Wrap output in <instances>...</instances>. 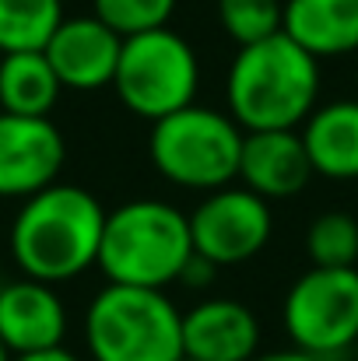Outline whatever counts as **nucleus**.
<instances>
[{"label": "nucleus", "mask_w": 358, "mask_h": 361, "mask_svg": "<svg viewBox=\"0 0 358 361\" xmlns=\"http://www.w3.org/2000/svg\"><path fill=\"white\" fill-rule=\"evenodd\" d=\"M64 85L49 67L46 53H7L0 56V113L11 116H49Z\"/></svg>", "instance_id": "obj_16"}, {"label": "nucleus", "mask_w": 358, "mask_h": 361, "mask_svg": "<svg viewBox=\"0 0 358 361\" xmlns=\"http://www.w3.org/2000/svg\"><path fill=\"white\" fill-rule=\"evenodd\" d=\"M274 232L270 204L246 186H225L208 193L190 214L193 252L211 267H239L253 259Z\"/></svg>", "instance_id": "obj_8"}, {"label": "nucleus", "mask_w": 358, "mask_h": 361, "mask_svg": "<svg viewBox=\"0 0 358 361\" xmlns=\"http://www.w3.org/2000/svg\"><path fill=\"white\" fill-rule=\"evenodd\" d=\"M281 32L316 60L358 53V0H285Z\"/></svg>", "instance_id": "obj_14"}, {"label": "nucleus", "mask_w": 358, "mask_h": 361, "mask_svg": "<svg viewBox=\"0 0 358 361\" xmlns=\"http://www.w3.org/2000/svg\"><path fill=\"white\" fill-rule=\"evenodd\" d=\"M193 259L190 218L165 200H126L106 214V232L99 249V270L109 284L155 288L176 284Z\"/></svg>", "instance_id": "obj_3"}, {"label": "nucleus", "mask_w": 358, "mask_h": 361, "mask_svg": "<svg viewBox=\"0 0 358 361\" xmlns=\"http://www.w3.org/2000/svg\"><path fill=\"white\" fill-rule=\"evenodd\" d=\"M246 130L229 113L208 106H186L165 120L151 123L148 154L162 179L179 190L215 193L239 179Z\"/></svg>", "instance_id": "obj_5"}, {"label": "nucleus", "mask_w": 358, "mask_h": 361, "mask_svg": "<svg viewBox=\"0 0 358 361\" xmlns=\"http://www.w3.org/2000/svg\"><path fill=\"white\" fill-rule=\"evenodd\" d=\"M218 21L236 46H253L281 32L285 0H218Z\"/></svg>", "instance_id": "obj_19"}, {"label": "nucleus", "mask_w": 358, "mask_h": 361, "mask_svg": "<svg viewBox=\"0 0 358 361\" xmlns=\"http://www.w3.org/2000/svg\"><path fill=\"white\" fill-rule=\"evenodd\" d=\"M183 361H190V358H183Z\"/></svg>", "instance_id": "obj_25"}, {"label": "nucleus", "mask_w": 358, "mask_h": 361, "mask_svg": "<svg viewBox=\"0 0 358 361\" xmlns=\"http://www.w3.org/2000/svg\"><path fill=\"white\" fill-rule=\"evenodd\" d=\"M313 165L299 130H260L246 133L239 154V179L249 193L270 200H288L302 193L313 179Z\"/></svg>", "instance_id": "obj_12"}, {"label": "nucleus", "mask_w": 358, "mask_h": 361, "mask_svg": "<svg viewBox=\"0 0 358 361\" xmlns=\"http://www.w3.org/2000/svg\"><path fill=\"white\" fill-rule=\"evenodd\" d=\"M92 361H183V312L165 291L106 284L85 312Z\"/></svg>", "instance_id": "obj_4"}, {"label": "nucleus", "mask_w": 358, "mask_h": 361, "mask_svg": "<svg viewBox=\"0 0 358 361\" xmlns=\"http://www.w3.org/2000/svg\"><path fill=\"white\" fill-rule=\"evenodd\" d=\"M306 252L313 267H355L358 263V221L345 211L320 214L306 232Z\"/></svg>", "instance_id": "obj_18"}, {"label": "nucleus", "mask_w": 358, "mask_h": 361, "mask_svg": "<svg viewBox=\"0 0 358 361\" xmlns=\"http://www.w3.org/2000/svg\"><path fill=\"white\" fill-rule=\"evenodd\" d=\"M260 355V323L236 298H208L183 312V358L253 361Z\"/></svg>", "instance_id": "obj_13"}, {"label": "nucleus", "mask_w": 358, "mask_h": 361, "mask_svg": "<svg viewBox=\"0 0 358 361\" xmlns=\"http://www.w3.org/2000/svg\"><path fill=\"white\" fill-rule=\"evenodd\" d=\"M106 207L95 193L53 183L28 197L11 225V256L25 277L42 284H64L99 263Z\"/></svg>", "instance_id": "obj_1"}, {"label": "nucleus", "mask_w": 358, "mask_h": 361, "mask_svg": "<svg viewBox=\"0 0 358 361\" xmlns=\"http://www.w3.org/2000/svg\"><path fill=\"white\" fill-rule=\"evenodd\" d=\"M126 113L158 123L186 106H193L201 88L197 49L172 28H155L123 39L113 78Z\"/></svg>", "instance_id": "obj_6"}, {"label": "nucleus", "mask_w": 358, "mask_h": 361, "mask_svg": "<svg viewBox=\"0 0 358 361\" xmlns=\"http://www.w3.org/2000/svg\"><path fill=\"white\" fill-rule=\"evenodd\" d=\"M64 21L60 0H0V56L42 53Z\"/></svg>", "instance_id": "obj_17"}, {"label": "nucleus", "mask_w": 358, "mask_h": 361, "mask_svg": "<svg viewBox=\"0 0 358 361\" xmlns=\"http://www.w3.org/2000/svg\"><path fill=\"white\" fill-rule=\"evenodd\" d=\"M67 309L53 284L21 277L0 284V344L11 358L64 348Z\"/></svg>", "instance_id": "obj_11"}, {"label": "nucleus", "mask_w": 358, "mask_h": 361, "mask_svg": "<svg viewBox=\"0 0 358 361\" xmlns=\"http://www.w3.org/2000/svg\"><path fill=\"white\" fill-rule=\"evenodd\" d=\"M299 133L316 176L334 183L358 179V99L316 106Z\"/></svg>", "instance_id": "obj_15"}, {"label": "nucleus", "mask_w": 358, "mask_h": 361, "mask_svg": "<svg viewBox=\"0 0 358 361\" xmlns=\"http://www.w3.org/2000/svg\"><path fill=\"white\" fill-rule=\"evenodd\" d=\"M0 361H11V355H7V348L0 344Z\"/></svg>", "instance_id": "obj_24"}, {"label": "nucleus", "mask_w": 358, "mask_h": 361, "mask_svg": "<svg viewBox=\"0 0 358 361\" xmlns=\"http://www.w3.org/2000/svg\"><path fill=\"white\" fill-rule=\"evenodd\" d=\"M11 361H81V358L71 355L67 348H53V351H39V355H18Z\"/></svg>", "instance_id": "obj_22"}, {"label": "nucleus", "mask_w": 358, "mask_h": 361, "mask_svg": "<svg viewBox=\"0 0 358 361\" xmlns=\"http://www.w3.org/2000/svg\"><path fill=\"white\" fill-rule=\"evenodd\" d=\"M253 361H323V358H313L299 348H288V351H267V355H256Z\"/></svg>", "instance_id": "obj_23"}, {"label": "nucleus", "mask_w": 358, "mask_h": 361, "mask_svg": "<svg viewBox=\"0 0 358 361\" xmlns=\"http://www.w3.org/2000/svg\"><path fill=\"white\" fill-rule=\"evenodd\" d=\"M119 49H123V35L102 25L95 14H81V18H64L42 53L64 88L95 92L113 85Z\"/></svg>", "instance_id": "obj_10"}, {"label": "nucleus", "mask_w": 358, "mask_h": 361, "mask_svg": "<svg viewBox=\"0 0 358 361\" xmlns=\"http://www.w3.org/2000/svg\"><path fill=\"white\" fill-rule=\"evenodd\" d=\"M285 334L313 358H334L358 344V267H313L285 295Z\"/></svg>", "instance_id": "obj_7"}, {"label": "nucleus", "mask_w": 358, "mask_h": 361, "mask_svg": "<svg viewBox=\"0 0 358 361\" xmlns=\"http://www.w3.org/2000/svg\"><path fill=\"white\" fill-rule=\"evenodd\" d=\"M179 0H92V14L109 25L117 35L130 39L141 32L169 28V18L176 14Z\"/></svg>", "instance_id": "obj_20"}, {"label": "nucleus", "mask_w": 358, "mask_h": 361, "mask_svg": "<svg viewBox=\"0 0 358 361\" xmlns=\"http://www.w3.org/2000/svg\"><path fill=\"white\" fill-rule=\"evenodd\" d=\"M67 161L64 133L49 116L0 113V197L28 200L56 183Z\"/></svg>", "instance_id": "obj_9"}, {"label": "nucleus", "mask_w": 358, "mask_h": 361, "mask_svg": "<svg viewBox=\"0 0 358 361\" xmlns=\"http://www.w3.org/2000/svg\"><path fill=\"white\" fill-rule=\"evenodd\" d=\"M215 270H218V267H211L204 256H197V252H193V259L186 263V270H183V277H179V281H183L186 288H204V284L215 277Z\"/></svg>", "instance_id": "obj_21"}, {"label": "nucleus", "mask_w": 358, "mask_h": 361, "mask_svg": "<svg viewBox=\"0 0 358 361\" xmlns=\"http://www.w3.org/2000/svg\"><path fill=\"white\" fill-rule=\"evenodd\" d=\"M320 99V60L285 32L239 46L225 78L229 116L246 130H299Z\"/></svg>", "instance_id": "obj_2"}]
</instances>
